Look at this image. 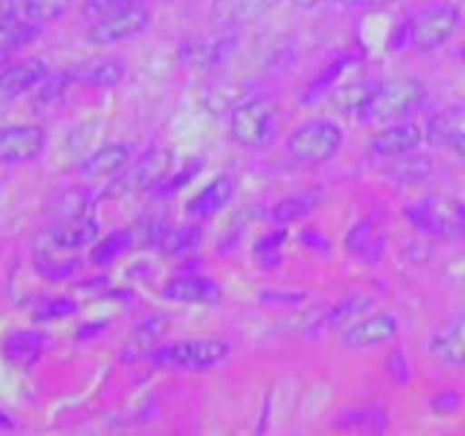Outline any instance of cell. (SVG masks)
Listing matches in <instances>:
<instances>
[{"label": "cell", "mask_w": 465, "mask_h": 436, "mask_svg": "<svg viewBox=\"0 0 465 436\" xmlns=\"http://www.w3.org/2000/svg\"><path fill=\"white\" fill-rule=\"evenodd\" d=\"M200 171H203V159H198V162H191V164H186L184 173H182V175H177L175 180H173V182H168V180L163 182V184L159 186V191H162V189H166L168 193H175V191H177V189H182V186H184L186 182L191 180V177H193V175H198Z\"/></svg>", "instance_id": "cell-40"}, {"label": "cell", "mask_w": 465, "mask_h": 436, "mask_svg": "<svg viewBox=\"0 0 465 436\" xmlns=\"http://www.w3.org/2000/svg\"><path fill=\"white\" fill-rule=\"evenodd\" d=\"M162 295L171 302L207 304L221 298V286L204 275H180L163 284Z\"/></svg>", "instance_id": "cell-16"}, {"label": "cell", "mask_w": 465, "mask_h": 436, "mask_svg": "<svg viewBox=\"0 0 465 436\" xmlns=\"http://www.w3.org/2000/svg\"><path fill=\"white\" fill-rule=\"evenodd\" d=\"M41 27L44 25L30 21L25 14L18 12L14 0L5 3L3 9H0V68L7 66L12 62L14 53H18L23 45L35 41Z\"/></svg>", "instance_id": "cell-9"}, {"label": "cell", "mask_w": 465, "mask_h": 436, "mask_svg": "<svg viewBox=\"0 0 465 436\" xmlns=\"http://www.w3.org/2000/svg\"><path fill=\"white\" fill-rule=\"evenodd\" d=\"M12 425V421H9L7 413H0V427H9Z\"/></svg>", "instance_id": "cell-45"}, {"label": "cell", "mask_w": 465, "mask_h": 436, "mask_svg": "<svg viewBox=\"0 0 465 436\" xmlns=\"http://www.w3.org/2000/svg\"><path fill=\"white\" fill-rule=\"evenodd\" d=\"M445 127H465V107L445 109L430 121V132L445 130Z\"/></svg>", "instance_id": "cell-37"}, {"label": "cell", "mask_w": 465, "mask_h": 436, "mask_svg": "<svg viewBox=\"0 0 465 436\" xmlns=\"http://www.w3.org/2000/svg\"><path fill=\"white\" fill-rule=\"evenodd\" d=\"M95 236H98V223H95L91 213L53 221V227L48 232L50 243L62 250H68V253L84 248L91 241H95Z\"/></svg>", "instance_id": "cell-18"}, {"label": "cell", "mask_w": 465, "mask_h": 436, "mask_svg": "<svg viewBox=\"0 0 465 436\" xmlns=\"http://www.w3.org/2000/svg\"><path fill=\"white\" fill-rule=\"evenodd\" d=\"M463 14L452 3H434L418 9L404 25V39L418 53H431L459 32Z\"/></svg>", "instance_id": "cell-2"}, {"label": "cell", "mask_w": 465, "mask_h": 436, "mask_svg": "<svg viewBox=\"0 0 465 436\" xmlns=\"http://www.w3.org/2000/svg\"><path fill=\"white\" fill-rule=\"evenodd\" d=\"M36 266H39L41 275L50 277V280H62V277H66L75 268V263L71 259L53 257L50 250H39L36 253Z\"/></svg>", "instance_id": "cell-35"}, {"label": "cell", "mask_w": 465, "mask_h": 436, "mask_svg": "<svg viewBox=\"0 0 465 436\" xmlns=\"http://www.w3.org/2000/svg\"><path fill=\"white\" fill-rule=\"evenodd\" d=\"M372 86L368 84H348L343 89H336L330 95V107L339 114H361L363 104H366L368 95H371Z\"/></svg>", "instance_id": "cell-31"}, {"label": "cell", "mask_w": 465, "mask_h": 436, "mask_svg": "<svg viewBox=\"0 0 465 436\" xmlns=\"http://www.w3.org/2000/svg\"><path fill=\"white\" fill-rule=\"evenodd\" d=\"M321 203V193H302L293 195V198H284L275 209L271 212L272 221L275 223H293L304 218L307 213H312L316 209V204Z\"/></svg>", "instance_id": "cell-29"}, {"label": "cell", "mask_w": 465, "mask_h": 436, "mask_svg": "<svg viewBox=\"0 0 465 436\" xmlns=\"http://www.w3.org/2000/svg\"><path fill=\"white\" fill-rule=\"evenodd\" d=\"M318 3H321V0H291V5L298 9H312V7H316Z\"/></svg>", "instance_id": "cell-44"}, {"label": "cell", "mask_w": 465, "mask_h": 436, "mask_svg": "<svg viewBox=\"0 0 465 436\" xmlns=\"http://www.w3.org/2000/svg\"><path fill=\"white\" fill-rule=\"evenodd\" d=\"M73 84L82 86H116L127 75V66L118 59H86L68 68Z\"/></svg>", "instance_id": "cell-20"}, {"label": "cell", "mask_w": 465, "mask_h": 436, "mask_svg": "<svg viewBox=\"0 0 465 436\" xmlns=\"http://www.w3.org/2000/svg\"><path fill=\"white\" fill-rule=\"evenodd\" d=\"M132 243H134V232L116 230L109 236H104V239L95 245L94 253H91V259H94V263H98V266H107V263H114L118 257H123V254L132 248Z\"/></svg>", "instance_id": "cell-28"}, {"label": "cell", "mask_w": 465, "mask_h": 436, "mask_svg": "<svg viewBox=\"0 0 465 436\" xmlns=\"http://www.w3.org/2000/svg\"><path fill=\"white\" fill-rule=\"evenodd\" d=\"M150 12L143 5L121 9V12L107 14L103 18H95L86 30V41L94 45H112L118 41H127L132 36L141 35L148 27Z\"/></svg>", "instance_id": "cell-7"}, {"label": "cell", "mask_w": 465, "mask_h": 436, "mask_svg": "<svg viewBox=\"0 0 465 436\" xmlns=\"http://www.w3.org/2000/svg\"><path fill=\"white\" fill-rule=\"evenodd\" d=\"M173 168V153L166 148H153L139 157V162L132 164V168H125L123 177H118L116 189L121 193L130 191H153L159 189L168 180Z\"/></svg>", "instance_id": "cell-8"}, {"label": "cell", "mask_w": 465, "mask_h": 436, "mask_svg": "<svg viewBox=\"0 0 465 436\" xmlns=\"http://www.w3.org/2000/svg\"><path fill=\"white\" fill-rule=\"evenodd\" d=\"M431 173V162L427 154L409 153L402 157H395L393 168H391V175L395 177L402 184H418V182L427 180Z\"/></svg>", "instance_id": "cell-27"}, {"label": "cell", "mask_w": 465, "mask_h": 436, "mask_svg": "<svg viewBox=\"0 0 465 436\" xmlns=\"http://www.w3.org/2000/svg\"><path fill=\"white\" fill-rule=\"evenodd\" d=\"M343 145V132L331 121H309L291 132L286 153L300 164L318 166L339 154Z\"/></svg>", "instance_id": "cell-5"}, {"label": "cell", "mask_w": 465, "mask_h": 436, "mask_svg": "<svg viewBox=\"0 0 465 436\" xmlns=\"http://www.w3.org/2000/svg\"><path fill=\"white\" fill-rule=\"evenodd\" d=\"M386 413L375 407H361V409H350L343 416H339L336 427L341 430H354V431H384L386 430Z\"/></svg>", "instance_id": "cell-26"}, {"label": "cell", "mask_w": 465, "mask_h": 436, "mask_svg": "<svg viewBox=\"0 0 465 436\" xmlns=\"http://www.w3.org/2000/svg\"><path fill=\"white\" fill-rule=\"evenodd\" d=\"M71 84H73V82H71V77H68L66 71H59V73H53V75H45L44 80H41L39 89H36L35 103L36 104L57 103V100L62 98L64 94H66V89Z\"/></svg>", "instance_id": "cell-33"}, {"label": "cell", "mask_w": 465, "mask_h": 436, "mask_svg": "<svg viewBox=\"0 0 465 436\" xmlns=\"http://www.w3.org/2000/svg\"><path fill=\"white\" fill-rule=\"evenodd\" d=\"M134 5H143V0H84L82 3V12L89 18H103L107 14L121 12V9L134 7Z\"/></svg>", "instance_id": "cell-36"}, {"label": "cell", "mask_w": 465, "mask_h": 436, "mask_svg": "<svg viewBox=\"0 0 465 436\" xmlns=\"http://www.w3.org/2000/svg\"><path fill=\"white\" fill-rule=\"evenodd\" d=\"M230 130L243 148H266L280 134V107L266 98L245 100L232 112Z\"/></svg>", "instance_id": "cell-3"}, {"label": "cell", "mask_w": 465, "mask_h": 436, "mask_svg": "<svg viewBox=\"0 0 465 436\" xmlns=\"http://www.w3.org/2000/svg\"><path fill=\"white\" fill-rule=\"evenodd\" d=\"M150 239L168 257H182L203 245V230L198 225H162L150 232Z\"/></svg>", "instance_id": "cell-21"}, {"label": "cell", "mask_w": 465, "mask_h": 436, "mask_svg": "<svg viewBox=\"0 0 465 436\" xmlns=\"http://www.w3.org/2000/svg\"><path fill=\"white\" fill-rule=\"evenodd\" d=\"M89 195L80 189H71L66 193L59 195L54 200V221H62V218L71 216H82V213H91V203Z\"/></svg>", "instance_id": "cell-32"}, {"label": "cell", "mask_w": 465, "mask_h": 436, "mask_svg": "<svg viewBox=\"0 0 465 436\" xmlns=\"http://www.w3.org/2000/svg\"><path fill=\"white\" fill-rule=\"evenodd\" d=\"M282 243H284V230L263 236L257 243V257H271V254H277V248H280Z\"/></svg>", "instance_id": "cell-41"}, {"label": "cell", "mask_w": 465, "mask_h": 436, "mask_svg": "<svg viewBox=\"0 0 465 436\" xmlns=\"http://www.w3.org/2000/svg\"><path fill=\"white\" fill-rule=\"evenodd\" d=\"M461 400L463 398L457 391H443V393L431 398V409H434L436 413H452L461 407Z\"/></svg>", "instance_id": "cell-38"}, {"label": "cell", "mask_w": 465, "mask_h": 436, "mask_svg": "<svg viewBox=\"0 0 465 436\" xmlns=\"http://www.w3.org/2000/svg\"><path fill=\"white\" fill-rule=\"evenodd\" d=\"M422 139H425V132L418 123H395V125L375 132L368 145H371V153H375L377 157L395 159L402 157V154L416 153Z\"/></svg>", "instance_id": "cell-11"}, {"label": "cell", "mask_w": 465, "mask_h": 436, "mask_svg": "<svg viewBox=\"0 0 465 436\" xmlns=\"http://www.w3.org/2000/svg\"><path fill=\"white\" fill-rule=\"evenodd\" d=\"M461 54H463V57H465V48H463V50H461Z\"/></svg>", "instance_id": "cell-46"}, {"label": "cell", "mask_w": 465, "mask_h": 436, "mask_svg": "<svg viewBox=\"0 0 465 436\" xmlns=\"http://www.w3.org/2000/svg\"><path fill=\"white\" fill-rule=\"evenodd\" d=\"M280 0H212L209 16L221 27H236L252 23L271 12Z\"/></svg>", "instance_id": "cell-15"}, {"label": "cell", "mask_w": 465, "mask_h": 436, "mask_svg": "<svg viewBox=\"0 0 465 436\" xmlns=\"http://www.w3.org/2000/svg\"><path fill=\"white\" fill-rule=\"evenodd\" d=\"M400 330L398 318L391 313H375V316H366L361 321L350 322L341 334V343L345 348H372V345L386 343L393 339Z\"/></svg>", "instance_id": "cell-10"}, {"label": "cell", "mask_w": 465, "mask_h": 436, "mask_svg": "<svg viewBox=\"0 0 465 436\" xmlns=\"http://www.w3.org/2000/svg\"><path fill=\"white\" fill-rule=\"evenodd\" d=\"M234 50L232 39H186L177 48V54L184 64L193 68H212L225 62Z\"/></svg>", "instance_id": "cell-22"}, {"label": "cell", "mask_w": 465, "mask_h": 436, "mask_svg": "<svg viewBox=\"0 0 465 436\" xmlns=\"http://www.w3.org/2000/svg\"><path fill=\"white\" fill-rule=\"evenodd\" d=\"M386 368H389L391 377H393L395 382H400V384H407L409 366H407V359H404V354L400 352V350H393V352L389 354V359H386Z\"/></svg>", "instance_id": "cell-39"}, {"label": "cell", "mask_w": 465, "mask_h": 436, "mask_svg": "<svg viewBox=\"0 0 465 436\" xmlns=\"http://www.w3.org/2000/svg\"><path fill=\"white\" fill-rule=\"evenodd\" d=\"M45 134L39 125H9L0 130V162L18 164L44 150Z\"/></svg>", "instance_id": "cell-12"}, {"label": "cell", "mask_w": 465, "mask_h": 436, "mask_svg": "<svg viewBox=\"0 0 465 436\" xmlns=\"http://www.w3.org/2000/svg\"><path fill=\"white\" fill-rule=\"evenodd\" d=\"M304 245H309V248H316V243H321L322 248L325 250H330V241H327V236L325 234H318V232H313V230H309V232H304Z\"/></svg>", "instance_id": "cell-43"}, {"label": "cell", "mask_w": 465, "mask_h": 436, "mask_svg": "<svg viewBox=\"0 0 465 436\" xmlns=\"http://www.w3.org/2000/svg\"><path fill=\"white\" fill-rule=\"evenodd\" d=\"M386 248V232L372 218L359 221L357 225L350 230L348 234V250L354 257L363 259V262H377L381 259Z\"/></svg>", "instance_id": "cell-24"}, {"label": "cell", "mask_w": 465, "mask_h": 436, "mask_svg": "<svg viewBox=\"0 0 465 436\" xmlns=\"http://www.w3.org/2000/svg\"><path fill=\"white\" fill-rule=\"evenodd\" d=\"M234 189L236 184L230 175L213 177L204 189H200L198 193L186 203V216L195 218V221H207V218L216 216V213L230 203L232 195H234Z\"/></svg>", "instance_id": "cell-17"}, {"label": "cell", "mask_w": 465, "mask_h": 436, "mask_svg": "<svg viewBox=\"0 0 465 436\" xmlns=\"http://www.w3.org/2000/svg\"><path fill=\"white\" fill-rule=\"evenodd\" d=\"M427 100V86L418 77L398 75L380 82L371 89L366 104L359 116L363 121H400L416 109H420Z\"/></svg>", "instance_id": "cell-1"}, {"label": "cell", "mask_w": 465, "mask_h": 436, "mask_svg": "<svg viewBox=\"0 0 465 436\" xmlns=\"http://www.w3.org/2000/svg\"><path fill=\"white\" fill-rule=\"evenodd\" d=\"M44 334L39 330H14L5 336L3 354L12 366L30 368L44 352Z\"/></svg>", "instance_id": "cell-23"}, {"label": "cell", "mask_w": 465, "mask_h": 436, "mask_svg": "<svg viewBox=\"0 0 465 436\" xmlns=\"http://www.w3.org/2000/svg\"><path fill=\"white\" fill-rule=\"evenodd\" d=\"M345 3H348L350 7H357V9H381L398 3V0H345Z\"/></svg>", "instance_id": "cell-42"}, {"label": "cell", "mask_w": 465, "mask_h": 436, "mask_svg": "<svg viewBox=\"0 0 465 436\" xmlns=\"http://www.w3.org/2000/svg\"><path fill=\"white\" fill-rule=\"evenodd\" d=\"M232 345L221 339H186L163 345L153 354V363L171 371H209L230 357Z\"/></svg>", "instance_id": "cell-4"}, {"label": "cell", "mask_w": 465, "mask_h": 436, "mask_svg": "<svg viewBox=\"0 0 465 436\" xmlns=\"http://www.w3.org/2000/svg\"><path fill=\"white\" fill-rule=\"evenodd\" d=\"M430 352L440 366H465V313L452 318L436 330L430 341Z\"/></svg>", "instance_id": "cell-14"}, {"label": "cell", "mask_w": 465, "mask_h": 436, "mask_svg": "<svg viewBox=\"0 0 465 436\" xmlns=\"http://www.w3.org/2000/svg\"><path fill=\"white\" fill-rule=\"evenodd\" d=\"M132 159V145L116 141V144H107L100 150H95L82 166V173L91 180H114L125 173L127 164Z\"/></svg>", "instance_id": "cell-19"}, {"label": "cell", "mask_w": 465, "mask_h": 436, "mask_svg": "<svg viewBox=\"0 0 465 436\" xmlns=\"http://www.w3.org/2000/svg\"><path fill=\"white\" fill-rule=\"evenodd\" d=\"M407 218L427 234L443 239L465 236V203L454 198H425L407 209Z\"/></svg>", "instance_id": "cell-6"}, {"label": "cell", "mask_w": 465, "mask_h": 436, "mask_svg": "<svg viewBox=\"0 0 465 436\" xmlns=\"http://www.w3.org/2000/svg\"><path fill=\"white\" fill-rule=\"evenodd\" d=\"M14 5H16L18 12L25 14L30 21L44 25V23L57 21V18L68 9L71 0H14Z\"/></svg>", "instance_id": "cell-30"}, {"label": "cell", "mask_w": 465, "mask_h": 436, "mask_svg": "<svg viewBox=\"0 0 465 436\" xmlns=\"http://www.w3.org/2000/svg\"><path fill=\"white\" fill-rule=\"evenodd\" d=\"M45 75H48V66L36 57H27L21 59V62L7 64L5 68H0V98H18V95L27 94L35 86H39Z\"/></svg>", "instance_id": "cell-13"}, {"label": "cell", "mask_w": 465, "mask_h": 436, "mask_svg": "<svg viewBox=\"0 0 465 436\" xmlns=\"http://www.w3.org/2000/svg\"><path fill=\"white\" fill-rule=\"evenodd\" d=\"M371 304L372 300L368 298V295H348V298L341 300L339 304H334V307L322 316V325H327V330L348 327L350 322L357 321Z\"/></svg>", "instance_id": "cell-25"}, {"label": "cell", "mask_w": 465, "mask_h": 436, "mask_svg": "<svg viewBox=\"0 0 465 436\" xmlns=\"http://www.w3.org/2000/svg\"><path fill=\"white\" fill-rule=\"evenodd\" d=\"M77 304L73 302V300L68 298H50V300H44V302L36 304L35 309V321H57V318H64V316H71V313H75Z\"/></svg>", "instance_id": "cell-34"}]
</instances>
